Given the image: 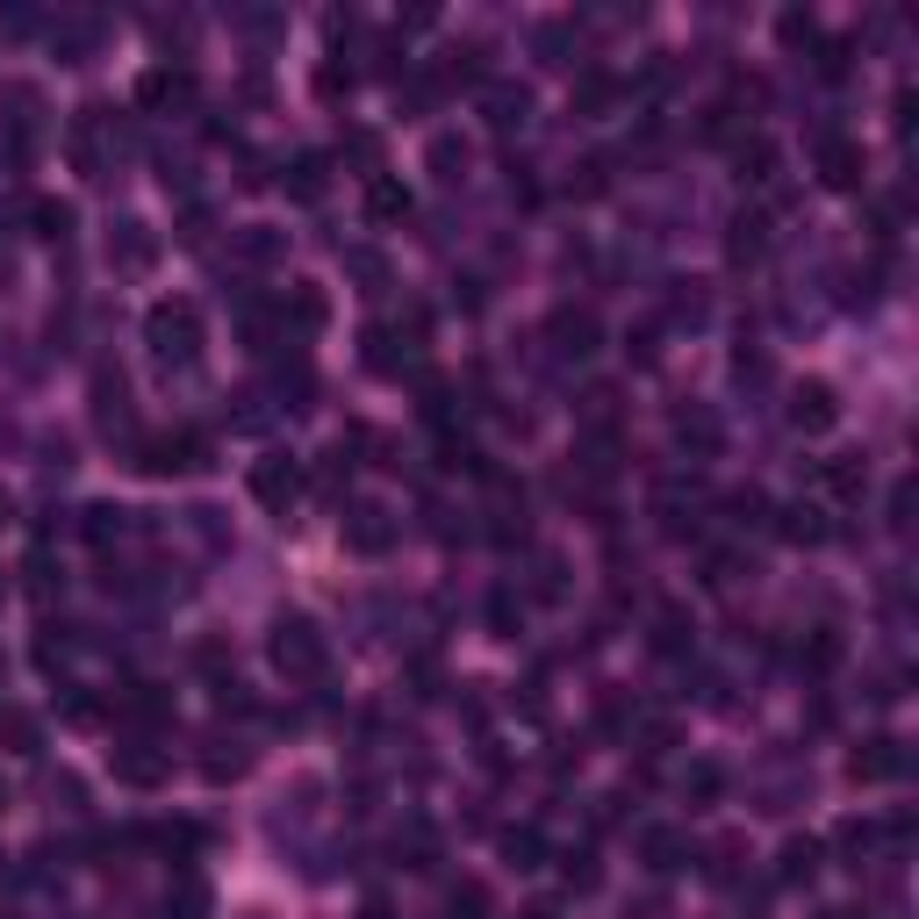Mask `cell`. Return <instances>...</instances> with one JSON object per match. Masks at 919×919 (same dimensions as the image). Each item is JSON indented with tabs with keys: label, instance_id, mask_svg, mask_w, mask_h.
<instances>
[{
	"label": "cell",
	"instance_id": "6da1fadb",
	"mask_svg": "<svg viewBox=\"0 0 919 919\" xmlns=\"http://www.w3.org/2000/svg\"><path fill=\"white\" fill-rule=\"evenodd\" d=\"M144 339H151V352H159V360L188 366L194 352H202V310H194V302H151Z\"/></svg>",
	"mask_w": 919,
	"mask_h": 919
},
{
	"label": "cell",
	"instance_id": "7a4b0ae2",
	"mask_svg": "<svg viewBox=\"0 0 919 919\" xmlns=\"http://www.w3.org/2000/svg\"><path fill=\"white\" fill-rule=\"evenodd\" d=\"M324 662H331L324 633H316L310 618H281V625H273V668H281L287 683H316V676H324Z\"/></svg>",
	"mask_w": 919,
	"mask_h": 919
},
{
	"label": "cell",
	"instance_id": "3957f363",
	"mask_svg": "<svg viewBox=\"0 0 919 919\" xmlns=\"http://www.w3.org/2000/svg\"><path fill=\"white\" fill-rule=\"evenodd\" d=\"M137 467L144 474H202L209 467V438L202 432H165L137 446Z\"/></svg>",
	"mask_w": 919,
	"mask_h": 919
},
{
	"label": "cell",
	"instance_id": "277c9868",
	"mask_svg": "<svg viewBox=\"0 0 919 919\" xmlns=\"http://www.w3.org/2000/svg\"><path fill=\"white\" fill-rule=\"evenodd\" d=\"M252 496L266 503V511H287V503L302 496V467H295L287 453H266V460L252 467Z\"/></svg>",
	"mask_w": 919,
	"mask_h": 919
},
{
	"label": "cell",
	"instance_id": "5b68a950",
	"mask_svg": "<svg viewBox=\"0 0 919 919\" xmlns=\"http://www.w3.org/2000/svg\"><path fill=\"white\" fill-rule=\"evenodd\" d=\"M819 180H826V188H840V194L862 188V151H855L848 137H826V144H819Z\"/></svg>",
	"mask_w": 919,
	"mask_h": 919
},
{
	"label": "cell",
	"instance_id": "8992f818",
	"mask_svg": "<svg viewBox=\"0 0 919 919\" xmlns=\"http://www.w3.org/2000/svg\"><path fill=\"white\" fill-rule=\"evenodd\" d=\"M848 776H855V784H883V776H906V747H898V740H869V747H855Z\"/></svg>",
	"mask_w": 919,
	"mask_h": 919
},
{
	"label": "cell",
	"instance_id": "52a82bcc",
	"mask_svg": "<svg viewBox=\"0 0 919 919\" xmlns=\"http://www.w3.org/2000/svg\"><path fill=\"white\" fill-rule=\"evenodd\" d=\"M834 417H840V403H834L826 381H805V388L790 395V424H798V432H826Z\"/></svg>",
	"mask_w": 919,
	"mask_h": 919
},
{
	"label": "cell",
	"instance_id": "ba28073f",
	"mask_svg": "<svg viewBox=\"0 0 919 919\" xmlns=\"http://www.w3.org/2000/svg\"><path fill=\"white\" fill-rule=\"evenodd\" d=\"M388 539H395V525H388V511H374V503H360V511L345 517V546L352 554H381Z\"/></svg>",
	"mask_w": 919,
	"mask_h": 919
},
{
	"label": "cell",
	"instance_id": "9c48e42d",
	"mask_svg": "<svg viewBox=\"0 0 919 919\" xmlns=\"http://www.w3.org/2000/svg\"><path fill=\"white\" fill-rule=\"evenodd\" d=\"M115 784H130V790H159V784H165V755H144V747H115Z\"/></svg>",
	"mask_w": 919,
	"mask_h": 919
},
{
	"label": "cell",
	"instance_id": "30bf717a",
	"mask_svg": "<svg viewBox=\"0 0 919 919\" xmlns=\"http://www.w3.org/2000/svg\"><path fill=\"white\" fill-rule=\"evenodd\" d=\"M554 352H568V360H589V352H596V316H589V310H561V316H554Z\"/></svg>",
	"mask_w": 919,
	"mask_h": 919
},
{
	"label": "cell",
	"instance_id": "8fae6325",
	"mask_svg": "<svg viewBox=\"0 0 919 919\" xmlns=\"http://www.w3.org/2000/svg\"><path fill=\"white\" fill-rule=\"evenodd\" d=\"M639 855H647L654 869H683V855H689V840L676 834V826H647L639 834Z\"/></svg>",
	"mask_w": 919,
	"mask_h": 919
},
{
	"label": "cell",
	"instance_id": "7c38bea8",
	"mask_svg": "<svg viewBox=\"0 0 919 919\" xmlns=\"http://www.w3.org/2000/svg\"><path fill=\"white\" fill-rule=\"evenodd\" d=\"M324 180H331V159H324V151H302V159L287 165V194H302V202H316V194H324Z\"/></svg>",
	"mask_w": 919,
	"mask_h": 919
},
{
	"label": "cell",
	"instance_id": "4fadbf2b",
	"mask_svg": "<svg viewBox=\"0 0 919 919\" xmlns=\"http://www.w3.org/2000/svg\"><path fill=\"white\" fill-rule=\"evenodd\" d=\"M194 87H188V72H144V87H137V101L144 109H165V101H188Z\"/></svg>",
	"mask_w": 919,
	"mask_h": 919
},
{
	"label": "cell",
	"instance_id": "5bb4252c",
	"mask_svg": "<svg viewBox=\"0 0 919 919\" xmlns=\"http://www.w3.org/2000/svg\"><path fill=\"white\" fill-rule=\"evenodd\" d=\"M819 482L826 488H834V496H862V488H869V467H862V460H826V467H819Z\"/></svg>",
	"mask_w": 919,
	"mask_h": 919
},
{
	"label": "cell",
	"instance_id": "9a60e30c",
	"mask_svg": "<svg viewBox=\"0 0 919 919\" xmlns=\"http://www.w3.org/2000/svg\"><path fill=\"white\" fill-rule=\"evenodd\" d=\"M151 252H159V244L144 238V223H122V238L109 244V259H122L130 273H144V266H151Z\"/></svg>",
	"mask_w": 919,
	"mask_h": 919
},
{
	"label": "cell",
	"instance_id": "2e32d148",
	"mask_svg": "<svg viewBox=\"0 0 919 919\" xmlns=\"http://www.w3.org/2000/svg\"><path fill=\"white\" fill-rule=\"evenodd\" d=\"M281 316H287L295 331H316V324H324V295H316V287H295V295L281 302Z\"/></svg>",
	"mask_w": 919,
	"mask_h": 919
},
{
	"label": "cell",
	"instance_id": "e0dca14e",
	"mask_svg": "<svg viewBox=\"0 0 919 919\" xmlns=\"http://www.w3.org/2000/svg\"><path fill=\"white\" fill-rule=\"evenodd\" d=\"M784 539H790V546H819V539H826V525H819V511H811V503L784 511Z\"/></svg>",
	"mask_w": 919,
	"mask_h": 919
},
{
	"label": "cell",
	"instance_id": "ac0fdd59",
	"mask_svg": "<svg viewBox=\"0 0 919 919\" xmlns=\"http://www.w3.org/2000/svg\"><path fill=\"white\" fill-rule=\"evenodd\" d=\"M488 122H496V130L525 122V87H488Z\"/></svg>",
	"mask_w": 919,
	"mask_h": 919
},
{
	"label": "cell",
	"instance_id": "d6986e66",
	"mask_svg": "<svg viewBox=\"0 0 919 919\" xmlns=\"http://www.w3.org/2000/svg\"><path fill=\"white\" fill-rule=\"evenodd\" d=\"M366 209H374L381 223H395V216H410V194L395 188V180H374V188H366Z\"/></svg>",
	"mask_w": 919,
	"mask_h": 919
},
{
	"label": "cell",
	"instance_id": "ffe728a7",
	"mask_svg": "<svg viewBox=\"0 0 919 919\" xmlns=\"http://www.w3.org/2000/svg\"><path fill=\"white\" fill-rule=\"evenodd\" d=\"M811 869H819V848H811V840H790L784 848V883H805Z\"/></svg>",
	"mask_w": 919,
	"mask_h": 919
},
{
	"label": "cell",
	"instance_id": "44dd1931",
	"mask_svg": "<svg viewBox=\"0 0 919 919\" xmlns=\"http://www.w3.org/2000/svg\"><path fill=\"white\" fill-rule=\"evenodd\" d=\"M238 252L252 259V266H273V259H281V238H273V230H244V238H238Z\"/></svg>",
	"mask_w": 919,
	"mask_h": 919
},
{
	"label": "cell",
	"instance_id": "7402d4cb",
	"mask_svg": "<svg viewBox=\"0 0 919 919\" xmlns=\"http://www.w3.org/2000/svg\"><path fill=\"white\" fill-rule=\"evenodd\" d=\"M503 855H511L517 869H539V834H532V826H517V834H503Z\"/></svg>",
	"mask_w": 919,
	"mask_h": 919
},
{
	"label": "cell",
	"instance_id": "603a6c76",
	"mask_svg": "<svg viewBox=\"0 0 919 919\" xmlns=\"http://www.w3.org/2000/svg\"><path fill=\"white\" fill-rule=\"evenodd\" d=\"M761 244H769V238H761V216L733 223V259H761Z\"/></svg>",
	"mask_w": 919,
	"mask_h": 919
},
{
	"label": "cell",
	"instance_id": "cb8c5ba5",
	"mask_svg": "<svg viewBox=\"0 0 919 919\" xmlns=\"http://www.w3.org/2000/svg\"><path fill=\"white\" fill-rule=\"evenodd\" d=\"M29 216H37V230H43V238H65V230H72V209H65V202H37Z\"/></svg>",
	"mask_w": 919,
	"mask_h": 919
},
{
	"label": "cell",
	"instance_id": "d4e9b609",
	"mask_svg": "<svg viewBox=\"0 0 919 919\" xmlns=\"http://www.w3.org/2000/svg\"><path fill=\"white\" fill-rule=\"evenodd\" d=\"M834 662H840V639H834V633H819V639L805 647V668H834Z\"/></svg>",
	"mask_w": 919,
	"mask_h": 919
},
{
	"label": "cell",
	"instance_id": "484cf974",
	"mask_svg": "<svg viewBox=\"0 0 919 919\" xmlns=\"http://www.w3.org/2000/svg\"><path fill=\"white\" fill-rule=\"evenodd\" d=\"M453 912L482 919V912H488V891H482V883H460V891H453Z\"/></svg>",
	"mask_w": 919,
	"mask_h": 919
},
{
	"label": "cell",
	"instance_id": "4316f807",
	"mask_svg": "<svg viewBox=\"0 0 919 919\" xmlns=\"http://www.w3.org/2000/svg\"><path fill=\"white\" fill-rule=\"evenodd\" d=\"M87 532H94V539H115V532H122V511H109V503H101V511H87Z\"/></svg>",
	"mask_w": 919,
	"mask_h": 919
},
{
	"label": "cell",
	"instance_id": "83f0119b",
	"mask_svg": "<svg viewBox=\"0 0 919 919\" xmlns=\"http://www.w3.org/2000/svg\"><path fill=\"white\" fill-rule=\"evenodd\" d=\"M432 165H438V173H446V180H453V165H467V151H460V144H453V137H438V144H432Z\"/></svg>",
	"mask_w": 919,
	"mask_h": 919
},
{
	"label": "cell",
	"instance_id": "f1b7e54d",
	"mask_svg": "<svg viewBox=\"0 0 919 919\" xmlns=\"http://www.w3.org/2000/svg\"><path fill=\"white\" fill-rule=\"evenodd\" d=\"M689 790H697V798H718V769H711V761H697V769H689Z\"/></svg>",
	"mask_w": 919,
	"mask_h": 919
},
{
	"label": "cell",
	"instance_id": "f546056e",
	"mask_svg": "<svg viewBox=\"0 0 919 919\" xmlns=\"http://www.w3.org/2000/svg\"><path fill=\"white\" fill-rule=\"evenodd\" d=\"M345 87H352V72H339V65L316 72V94H345Z\"/></svg>",
	"mask_w": 919,
	"mask_h": 919
},
{
	"label": "cell",
	"instance_id": "4dcf8cb0",
	"mask_svg": "<svg viewBox=\"0 0 919 919\" xmlns=\"http://www.w3.org/2000/svg\"><path fill=\"white\" fill-rule=\"evenodd\" d=\"M784 43H811V14H784Z\"/></svg>",
	"mask_w": 919,
	"mask_h": 919
},
{
	"label": "cell",
	"instance_id": "1f68e13d",
	"mask_svg": "<svg viewBox=\"0 0 919 919\" xmlns=\"http://www.w3.org/2000/svg\"><path fill=\"white\" fill-rule=\"evenodd\" d=\"M819 919H862V912H819Z\"/></svg>",
	"mask_w": 919,
	"mask_h": 919
}]
</instances>
